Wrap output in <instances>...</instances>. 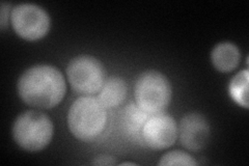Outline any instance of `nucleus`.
<instances>
[{"instance_id":"1","label":"nucleus","mask_w":249,"mask_h":166,"mask_svg":"<svg viewBox=\"0 0 249 166\" xmlns=\"http://www.w3.org/2000/svg\"><path fill=\"white\" fill-rule=\"evenodd\" d=\"M18 92L26 104L50 109L64 99L67 85L64 75L55 67L37 65L27 69L18 80Z\"/></svg>"},{"instance_id":"16","label":"nucleus","mask_w":249,"mask_h":166,"mask_svg":"<svg viewBox=\"0 0 249 166\" xmlns=\"http://www.w3.org/2000/svg\"><path fill=\"white\" fill-rule=\"evenodd\" d=\"M133 165V164H135V163H133V162H124V163H122V165Z\"/></svg>"},{"instance_id":"15","label":"nucleus","mask_w":249,"mask_h":166,"mask_svg":"<svg viewBox=\"0 0 249 166\" xmlns=\"http://www.w3.org/2000/svg\"><path fill=\"white\" fill-rule=\"evenodd\" d=\"M92 164H95V165H114L115 160L112 157L101 156V157H97L96 160L92 162Z\"/></svg>"},{"instance_id":"6","label":"nucleus","mask_w":249,"mask_h":166,"mask_svg":"<svg viewBox=\"0 0 249 166\" xmlns=\"http://www.w3.org/2000/svg\"><path fill=\"white\" fill-rule=\"evenodd\" d=\"M11 22L17 35L27 41L44 37L48 34L51 24L48 13L34 3H20L14 6Z\"/></svg>"},{"instance_id":"12","label":"nucleus","mask_w":249,"mask_h":166,"mask_svg":"<svg viewBox=\"0 0 249 166\" xmlns=\"http://www.w3.org/2000/svg\"><path fill=\"white\" fill-rule=\"evenodd\" d=\"M248 71H241L235 75L230 83L229 91L231 99L237 104L248 108Z\"/></svg>"},{"instance_id":"9","label":"nucleus","mask_w":249,"mask_h":166,"mask_svg":"<svg viewBox=\"0 0 249 166\" xmlns=\"http://www.w3.org/2000/svg\"><path fill=\"white\" fill-rule=\"evenodd\" d=\"M151 114L145 112L137 104L131 103L123 110L121 127L123 132L132 139L142 140L143 126Z\"/></svg>"},{"instance_id":"10","label":"nucleus","mask_w":249,"mask_h":166,"mask_svg":"<svg viewBox=\"0 0 249 166\" xmlns=\"http://www.w3.org/2000/svg\"><path fill=\"white\" fill-rule=\"evenodd\" d=\"M127 83L119 76L107 78L99 91L98 99L106 109L120 106L127 97Z\"/></svg>"},{"instance_id":"3","label":"nucleus","mask_w":249,"mask_h":166,"mask_svg":"<svg viewBox=\"0 0 249 166\" xmlns=\"http://www.w3.org/2000/svg\"><path fill=\"white\" fill-rule=\"evenodd\" d=\"M53 130V123L48 115L37 110H28L16 118L13 137L25 151L38 152L49 145Z\"/></svg>"},{"instance_id":"7","label":"nucleus","mask_w":249,"mask_h":166,"mask_svg":"<svg viewBox=\"0 0 249 166\" xmlns=\"http://www.w3.org/2000/svg\"><path fill=\"white\" fill-rule=\"evenodd\" d=\"M178 134L175 118L163 111L151 114L147 118L142 129V140L150 148L162 151L175 144Z\"/></svg>"},{"instance_id":"5","label":"nucleus","mask_w":249,"mask_h":166,"mask_svg":"<svg viewBox=\"0 0 249 166\" xmlns=\"http://www.w3.org/2000/svg\"><path fill=\"white\" fill-rule=\"evenodd\" d=\"M67 75L72 89L84 96L98 92L106 80L102 62L90 55L74 57L69 62Z\"/></svg>"},{"instance_id":"14","label":"nucleus","mask_w":249,"mask_h":166,"mask_svg":"<svg viewBox=\"0 0 249 166\" xmlns=\"http://www.w3.org/2000/svg\"><path fill=\"white\" fill-rule=\"evenodd\" d=\"M11 3L1 2V9H0V28L4 30L7 24V19H9V13H10Z\"/></svg>"},{"instance_id":"13","label":"nucleus","mask_w":249,"mask_h":166,"mask_svg":"<svg viewBox=\"0 0 249 166\" xmlns=\"http://www.w3.org/2000/svg\"><path fill=\"white\" fill-rule=\"evenodd\" d=\"M159 165H188L196 166L197 162L194 160V158L182 151H171L166 153L161 158L158 163Z\"/></svg>"},{"instance_id":"2","label":"nucleus","mask_w":249,"mask_h":166,"mask_svg":"<svg viewBox=\"0 0 249 166\" xmlns=\"http://www.w3.org/2000/svg\"><path fill=\"white\" fill-rule=\"evenodd\" d=\"M107 110L98 97L82 96L73 102L68 113L69 129L82 141H91L105 129Z\"/></svg>"},{"instance_id":"4","label":"nucleus","mask_w":249,"mask_h":166,"mask_svg":"<svg viewBox=\"0 0 249 166\" xmlns=\"http://www.w3.org/2000/svg\"><path fill=\"white\" fill-rule=\"evenodd\" d=\"M134 92L136 104L149 114L164 111L173 94L167 77L154 70L139 75Z\"/></svg>"},{"instance_id":"8","label":"nucleus","mask_w":249,"mask_h":166,"mask_svg":"<svg viewBox=\"0 0 249 166\" xmlns=\"http://www.w3.org/2000/svg\"><path fill=\"white\" fill-rule=\"evenodd\" d=\"M178 133L184 148L192 152H199L209 141L210 126L204 115L190 112L181 120Z\"/></svg>"},{"instance_id":"11","label":"nucleus","mask_w":249,"mask_h":166,"mask_svg":"<svg viewBox=\"0 0 249 166\" xmlns=\"http://www.w3.org/2000/svg\"><path fill=\"white\" fill-rule=\"evenodd\" d=\"M211 59L214 67L220 72L228 73L235 70L240 64L241 54L239 48L231 42L217 44L211 53Z\"/></svg>"}]
</instances>
